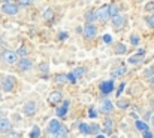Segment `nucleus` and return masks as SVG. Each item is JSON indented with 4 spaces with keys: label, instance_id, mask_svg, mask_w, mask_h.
I'll return each mask as SVG.
<instances>
[{
    "label": "nucleus",
    "instance_id": "nucleus-1",
    "mask_svg": "<svg viewBox=\"0 0 154 138\" xmlns=\"http://www.w3.org/2000/svg\"><path fill=\"white\" fill-rule=\"evenodd\" d=\"M18 56H20L18 52H14V50H11V49H6V50H3V52L0 53L2 61H5L6 64H15V62H18V61H20Z\"/></svg>",
    "mask_w": 154,
    "mask_h": 138
},
{
    "label": "nucleus",
    "instance_id": "nucleus-2",
    "mask_svg": "<svg viewBox=\"0 0 154 138\" xmlns=\"http://www.w3.org/2000/svg\"><path fill=\"white\" fill-rule=\"evenodd\" d=\"M96 15H97V19L100 22H105L111 18V13H109V4H103L102 7H99L96 10Z\"/></svg>",
    "mask_w": 154,
    "mask_h": 138
},
{
    "label": "nucleus",
    "instance_id": "nucleus-3",
    "mask_svg": "<svg viewBox=\"0 0 154 138\" xmlns=\"http://www.w3.org/2000/svg\"><path fill=\"white\" fill-rule=\"evenodd\" d=\"M15 83H17V79L14 76H6L2 82V89L5 92H11L15 88Z\"/></svg>",
    "mask_w": 154,
    "mask_h": 138
},
{
    "label": "nucleus",
    "instance_id": "nucleus-4",
    "mask_svg": "<svg viewBox=\"0 0 154 138\" xmlns=\"http://www.w3.org/2000/svg\"><path fill=\"white\" fill-rule=\"evenodd\" d=\"M2 10H3V13H6V15H17V13H18V4L6 1V3L2 4Z\"/></svg>",
    "mask_w": 154,
    "mask_h": 138
},
{
    "label": "nucleus",
    "instance_id": "nucleus-5",
    "mask_svg": "<svg viewBox=\"0 0 154 138\" xmlns=\"http://www.w3.org/2000/svg\"><path fill=\"white\" fill-rule=\"evenodd\" d=\"M124 24H126V18H124L123 13H117V15L112 16V25H114L115 30H121L124 27Z\"/></svg>",
    "mask_w": 154,
    "mask_h": 138
},
{
    "label": "nucleus",
    "instance_id": "nucleus-6",
    "mask_svg": "<svg viewBox=\"0 0 154 138\" xmlns=\"http://www.w3.org/2000/svg\"><path fill=\"white\" fill-rule=\"evenodd\" d=\"M96 34H97V27L96 25H93L90 22L84 25V36L87 39H93V37H96Z\"/></svg>",
    "mask_w": 154,
    "mask_h": 138
},
{
    "label": "nucleus",
    "instance_id": "nucleus-7",
    "mask_svg": "<svg viewBox=\"0 0 154 138\" xmlns=\"http://www.w3.org/2000/svg\"><path fill=\"white\" fill-rule=\"evenodd\" d=\"M63 101V93L60 91H52L50 95H48V102L51 105H57L58 102Z\"/></svg>",
    "mask_w": 154,
    "mask_h": 138
},
{
    "label": "nucleus",
    "instance_id": "nucleus-8",
    "mask_svg": "<svg viewBox=\"0 0 154 138\" xmlns=\"http://www.w3.org/2000/svg\"><path fill=\"white\" fill-rule=\"evenodd\" d=\"M33 67V61L30 59V58H21L20 61H18V68L21 70V71H29L30 68Z\"/></svg>",
    "mask_w": 154,
    "mask_h": 138
},
{
    "label": "nucleus",
    "instance_id": "nucleus-9",
    "mask_svg": "<svg viewBox=\"0 0 154 138\" xmlns=\"http://www.w3.org/2000/svg\"><path fill=\"white\" fill-rule=\"evenodd\" d=\"M36 110H38V105H36V102L35 101H29L26 105H24V114L26 116H33V114H36Z\"/></svg>",
    "mask_w": 154,
    "mask_h": 138
},
{
    "label": "nucleus",
    "instance_id": "nucleus-10",
    "mask_svg": "<svg viewBox=\"0 0 154 138\" xmlns=\"http://www.w3.org/2000/svg\"><path fill=\"white\" fill-rule=\"evenodd\" d=\"M144 55H145V50L144 49H139L138 50V53H135V55H132L127 61H129V64H139L141 61H142V58H144Z\"/></svg>",
    "mask_w": 154,
    "mask_h": 138
},
{
    "label": "nucleus",
    "instance_id": "nucleus-11",
    "mask_svg": "<svg viewBox=\"0 0 154 138\" xmlns=\"http://www.w3.org/2000/svg\"><path fill=\"white\" fill-rule=\"evenodd\" d=\"M100 91H102L103 95H108V93H111V92L114 91V80L111 79V80H106V82H103L102 85H100Z\"/></svg>",
    "mask_w": 154,
    "mask_h": 138
},
{
    "label": "nucleus",
    "instance_id": "nucleus-12",
    "mask_svg": "<svg viewBox=\"0 0 154 138\" xmlns=\"http://www.w3.org/2000/svg\"><path fill=\"white\" fill-rule=\"evenodd\" d=\"M60 128H61L60 122H58L57 119H51V122H50V125H48V131H50V134L55 135V134L60 131Z\"/></svg>",
    "mask_w": 154,
    "mask_h": 138
},
{
    "label": "nucleus",
    "instance_id": "nucleus-13",
    "mask_svg": "<svg viewBox=\"0 0 154 138\" xmlns=\"http://www.w3.org/2000/svg\"><path fill=\"white\" fill-rule=\"evenodd\" d=\"M69 104H70V102H69V101L66 99V101L63 102V105H60V107L57 108V116H58V117H64V116L67 114V110H69Z\"/></svg>",
    "mask_w": 154,
    "mask_h": 138
},
{
    "label": "nucleus",
    "instance_id": "nucleus-14",
    "mask_svg": "<svg viewBox=\"0 0 154 138\" xmlns=\"http://www.w3.org/2000/svg\"><path fill=\"white\" fill-rule=\"evenodd\" d=\"M127 73V67L126 65H118L117 68L112 70V77H121Z\"/></svg>",
    "mask_w": 154,
    "mask_h": 138
},
{
    "label": "nucleus",
    "instance_id": "nucleus-15",
    "mask_svg": "<svg viewBox=\"0 0 154 138\" xmlns=\"http://www.w3.org/2000/svg\"><path fill=\"white\" fill-rule=\"evenodd\" d=\"M112 110H114V104L109 99H103L102 105H100V111L102 113H111Z\"/></svg>",
    "mask_w": 154,
    "mask_h": 138
},
{
    "label": "nucleus",
    "instance_id": "nucleus-16",
    "mask_svg": "<svg viewBox=\"0 0 154 138\" xmlns=\"http://www.w3.org/2000/svg\"><path fill=\"white\" fill-rule=\"evenodd\" d=\"M12 128V125H11V120L9 119H0V134L2 132H8L9 129Z\"/></svg>",
    "mask_w": 154,
    "mask_h": 138
},
{
    "label": "nucleus",
    "instance_id": "nucleus-17",
    "mask_svg": "<svg viewBox=\"0 0 154 138\" xmlns=\"http://www.w3.org/2000/svg\"><path fill=\"white\" fill-rule=\"evenodd\" d=\"M67 80H69V76L64 74V73H60V74H55V76H54V82H55L57 85H64Z\"/></svg>",
    "mask_w": 154,
    "mask_h": 138
},
{
    "label": "nucleus",
    "instance_id": "nucleus-18",
    "mask_svg": "<svg viewBox=\"0 0 154 138\" xmlns=\"http://www.w3.org/2000/svg\"><path fill=\"white\" fill-rule=\"evenodd\" d=\"M112 129H114V120H112V119H109V117H106V119H105L103 132H105V134H111V132H112Z\"/></svg>",
    "mask_w": 154,
    "mask_h": 138
},
{
    "label": "nucleus",
    "instance_id": "nucleus-19",
    "mask_svg": "<svg viewBox=\"0 0 154 138\" xmlns=\"http://www.w3.org/2000/svg\"><path fill=\"white\" fill-rule=\"evenodd\" d=\"M85 71H87V70H85V67H76L72 73L75 74V77H76V79H79V77H82V76L85 74Z\"/></svg>",
    "mask_w": 154,
    "mask_h": 138
},
{
    "label": "nucleus",
    "instance_id": "nucleus-20",
    "mask_svg": "<svg viewBox=\"0 0 154 138\" xmlns=\"http://www.w3.org/2000/svg\"><path fill=\"white\" fill-rule=\"evenodd\" d=\"M126 50H127V47L124 43H117L115 45V53L117 55H123V53H126Z\"/></svg>",
    "mask_w": 154,
    "mask_h": 138
},
{
    "label": "nucleus",
    "instance_id": "nucleus-21",
    "mask_svg": "<svg viewBox=\"0 0 154 138\" xmlns=\"http://www.w3.org/2000/svg\"><path fill=\"white\" fill-rule=\"evenodd\" d=\"M135 126H136L139 131H142V132L148 131V125H147L145 122H142V120H136V122H135Z\"/></svg>",
    "mask_w": 154,
    "mask_h": 138
},
{
    "label": "nucleus",
    "instance_id": "nucleus-22",
    "mask_svg": "<svg viewBox=\"0 0 154 138\" xmlns=\"http://www.w3.org/2000/svg\"><path fill=\"white\" fill-rule=\"evenodd\" d=\"M79 131H81V134H91V125H88V123H81V125H79Z\"/></svg>",
    "mask_w": 154,
    "mask_h": 138
},
{
    "label": "nucleus",
    "instance_id": "nucleus-23",
    "mask_svg": "<svg viewBox=\"0 0 154 138\" xmlns=\"http://www.w3.org/2000/svg\"><path fill=\"white\" fill-rule=\"evenodd\" d=\"M44 18H45L47 21H51L52 18H54V10H52L51 7L45 9V12H44Z\"/></svg>",
    "mask_w": 154,
    "mask_h": 138
},
{
    "label": "nucleus",
    "instance_id": "nucleus-24",
    "mask_svg": "<svg viewBox=\"0 0 154 138\" xmlns=\"http://www.w3.org/2000/svg\"><path fill=\"white\" fill-rule=\"evenodd\" d=\"M66 135H67V129H66L64 126H61L60 131L55 134V138H66Z\"/></svg>",
    "mask_w": 154,
    "mask_h": 138
},
{
    "label": "nucleus",
    "instance_id": "nucleus-25",
    "mask_svg": "<svg viewBox=\"0 0 154 138\" xmlns=\"http://www.w3.org/2000/svg\"><path fill=\"white\" fill-rule=\"evenodd\" d=\"M85 19H87V21L91 24L94 19H97V15H96V12H88V13L85 15Z\"/></svg>",
    "mask_w": 154,
    "mask_h": 138
},
{
    "label": "nucleus",
    "instance_id": "nucleus-26",
    "mask_svg": "<svg viewBox=\"0 0 154 138\" xmlns=\"http://www.w3.org/2000/svg\"><path fill=\"white\" fill-rule=\"evenodd\" d=\"M145 22H147V25H148L150 28H154V13L145 16Z\"/></svg>",
    "mask_w": 154,
    "mask_h": 138
},
{
    "label": "nucleus",
    "instance_id": "nucleus-27",
    "mask_svg": "<svg viewBox=\"0 0 154 138\" xmlns=\"http://www.w3.org/2000/svg\"><path fill=\"white\" fill-rule=\"evenodd\" d=\"M41 135V129H39V126H33V129H32V134H30V137L32 138H38Z\"/></svg>",
    "mask_w": 154,
    "mask_h": 138
},
{
    "label": "nucleus",
    "instance_id": "nucleus-28",
    "mask_svg": "<svg viewBox=\"0 0 154 138\" xmlns=\"http://www.w3.org/2000/svg\"><path fill=\"white\" fill-rule=\"evenodd\" d=\"M153 74H154V68L153 67H150V68H147V70L144 71V76H145V77H148V79H151V77H153Z\"/></svg>",
    "mask_w": 154,
    "mask_h": 138
},
{
    "label": "nucleus",
    "instance_id": "nucleus-29",
    "mask_svg": "<svg viewBox=\"0 0 154 138\" xmlns=\"http://www.w3.org/2000/svg\"><path fill=\"white\" fill-rule=\"evenodd\" d=\"M109 13H111V18H112L114 15H117V13H118V10H117V6H115V4H109Z\"/></svg>",
    "mask_w": 154,
    "mask_h": 138
},
{
    "label": "nucleus",
    "instance_id": "nucleus-30",
    "mask_svg": "<svg viewBox=\"0 0 154 138\" xmlns=\"http://www.w3.org/2000/svg\"><path fill=\"white\" fill-rule=\"evenodd\" d=\"M130 43H132V45H139V37H138V36H136V34H132V36H130Z\"/></svg>",
    "mask_w": 154,
    "mask_h": 138
},
{
    "label": "nucleus",
    "instance_id": "nucleus-31",
    "mask_svg": "<svg viewBox=\"0 0 154 138\" xmlns=\"http://www.w3.org/2000/svg\"><path fill=\"white\" fill-rule=\"evenodd\" d=\"M18 6H29L32 3V0H15Z\"/></svg>",
    "mask_w": 154,
    "mask_h": 138
},
{
    "label": "nucleus",
    "instance_id": "nucleus-32",
    "mask_svg": "<svg viewBox=\"0 0 154 138\" xmlns=\"http://www.w3.org/2000/svg\"><path fill=\"white\" fill-rule=\"evenodd\" d=\"M145 10L147 12H154V1H148L145 4Z\"/></svg>",
    "mask_w": 154,
    "mask_h": 138
},
{
    "label": "nucleus",
    "instance_id": "nucleus-33",
    "mask_svg": "<svg viewBox=\"0 0 154 138\" xmlns=\"http://www.w3.org/2000/svg\"><path fill=\"white\" fill-rule=\"evenodd\" d=\"M103 42H105V43H111V42H112V36H111V34H105V36H103Z\"/></svg>",
    "mask_w": 154,
    "mask_h": 138
},
{
    "label": "nucleus",
    "instance_id": "nucleus-34",
    "mask_svg": "<svg viewBox=\"0 0 154 138\" xmlns=\"http://www.w3.org/2000/svg\"><path fill=\"white\" fill-rule=\"evenodd\" d=\"M27 52H29V49H27L26 46H21V47H20V50H18V55H26Z\"/></svg>",
    "mask_w": 154,
    "mask_h": 138
},
{
    "label": "nucleus",
    "instance_id": "nucleus-35",
    "mask_svg": "<svg viewBox=\"0 0 154 138\" xmlns=\"http://www.w3.org/2000/svg\"><path fill=\"white\" fill-rule=\"evenodd\" d=\"M39 68H41L44 73H48V64H47V62H42V64L39 65Z\"/></svg>",
    "mask_w": 154,
    "mask_h": 138
},
{
    "label": "nucleus",
    "instance_id": "nucleus-36",
    "mask_svg": "<svg viewBox=\"0 0 154 138\" xmlns=\"http://www.w3.org/2000/svg\"><path fill=\"white\" fill-rule=\"evenodd\" d=\"M142 135H144V138H154V135L150 132V129H148V131H145V132H142Z\"/></svg>",
    "mask_w": 154,
    "mask_h": 138
},
{
    "label": "nucleus",
    "instance_id": "nucleus-37",
    "mask_svg": "<svg viewBox=\"0 0 154 138\" xmlns=\"http://www.w3.org/2000/svg\"><path fill=\"white\" fill-rule=\"evenodd\" d=\"M91 134H99V126L97 125H91Z\"/></svg>",
    "mask_w": 154,
    "mask_h": 138
},
{
    "label": "nucleus",
    "instance_id": "nucleus-38",
    "mask_svg": "<svg viewBox=\"0 0 154 138\" xmlns=\"http://www.w3.org/2000/svg\"><path fill=\"white\" fill-rule=\"evenodd\" d=\"M124 88H126V83H121V85H120V88H118V92H117V95H118V96L121 95V92L124 91Z\"/></svg>",
    "mask_w": 154,
    "mask_h": 138
},
{
    "label": "nucleus",
    "instance_id": "nucleus-39",
    "mask_svg": "<svg viewBox=\"0 0 154 138\" xmlns=\"http://www.w3.org/2000/svg\"><path fill=\"white\" fill-rule=\"evenodd\" d=\"M67 76H69V80H70V82H73V83H75V82H76V80H78V79H76V77H75V74H73V73H69V74H67Z\"/></svg>",
    "mask_w": 154,
    "mask_h": 138
},
{
    "label": "nucleus",
    "instance_id": "nucleus-40",
    "mask_svg": "<svg viewBox=\"0 0 154 138\" xmlns=\"http://www.w3.org/2000/svg\"><path fill=\"white\" fill-rule=\"evenodd\" d=\"M66 37H67V33H60V34H58V39H60V40H64Z\"/></svg>",
    "mask_w": 154,
    "mask_h": 138
},
{
    "label": "nucleus",
    "instance_id": "nucleus-41",
    "mask_svg": "<svg viewBox=\"0 0 154 138\" xmlns=\"http://www.w3.org/2000/svg\"><path fill=\"white\" fill-rule=\"evenodd\" d=\"M118 107H120V108L127 107V102H126V101H118Z\"/></svg>",
    "mask_w": 154,
    "mask_h": 138
},
{
    "label": "nucleus",
    "instance_id": "nucleus-42",
    "mask_svg": "<svg viewBox=\"0 0 154 138\" xmlns=\"http://www.w3.org/2000/svg\"><path fill=\"white\" fill-rule=\"evenodd\" d=\"M90 117H96V111L93 108H90Z\"/></svg>",
    "mask_w": 154,
    "mask_h": 138
},
{
    "label": "nucleus",
    "instance_id": "nucleus-43",
    "mask_svg": "<svg viewBox=\"0 0 154 138\" xmlns=\"http://www.w3.org/2000/svg\"><path fill=\"white\" fill-rule=\"evenodd\" d=\"M150 83H151V86H154V77H151V79H150Z\"/></svg>",
    "mask_w": 154,
    "mask_h": 138
},
{
    "label": "nucleus",
    "instance_id": "nucleus-44",
    "mask_svg": "<svg viewBox=\"0 0 154 138\" xmlns=\"http://www.w3.org/2000/svg\"><path fill=\"white\" fill-rule=\"evenodd\" d=\"M97 138H105V137L103 135H97Z\"/></svg>",
    "mask_w": 154,
    "mask_h": 138
},
{
    "label": "nucleus",
    "instance_id": "nucleus-45",
    "mask_svg": "<svg viewBox=\"0 0 154 138\" xmlns=\"http://www.w3.org/2000/svg\"><path fill=\"white\" fill-rule=\"evenodd\" d=\"M153 125H154V116H153Z\"/></svg>",
    "mask_w": 154,
    "mask_h": 138
},
{
    "label": "nucleus",
    "instance_id": "nucleus-46",
    "mask_svg": "<svg viewBox=\"0 0 154 138\" xmlns=\"http://www.w3.org/2000/svg\"><path fill=\"white\" fill-rule=\"evenodd\" d=\"M0 43H2V37H0Z\"/></svg>",
    "mask_w": 154,
    "mask_h": 138
}]
</instances>
